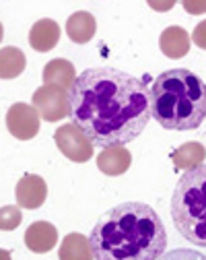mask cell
<instances>
[{"mask_svg": "<svg viewBox=\"0 0 206 260\" xmlns=\"http://www.w3.org/2000/svg\"><path fill=\"white\" fill-rule=\"evenodd\" d=\"M9 133L19 141H29L40 133V114L29 104H13L7 112Z\"/></svg>", "mask_w": 206, "mask_h": 260, "instance_id": "7", "label": "cell"}, {"mask_svg": "<svg viewBox=\"0 0 206 260\" xmlns=\"http://www.w3.org/2000/svg\"><path fill=\"white\" fill-rule=\"evenodd\" d=\"M95 260H155L165 254L167 232L147 203H122L106 211L89 236Z\"/></svg>", "mask_w": 206, "mask_h": 260, "instance_id": "2", "label": "cell"}, {"mask_svg": "<svg viewBox=\"0 0 206 260\" xmlns=\"http://www.w3.org/2000/svg\"><path fill=\"white\" fill-rule=\"evenodd\" d=\"M33 108L46 122H56L71 116V93L58 85H42L31 97Z\"/></svg>", "mask_w": 206, "mask_h": 260, "instance_id": "5", "label": "cell"}, {"mask_svg": "<svg viewBox=\"0 0 206 260\" xmlns=\"http://www.w3.org/2000/svg\"><path fill=\"white\" fill-rule=\"evenodd\" d=\"M184 9L192 15H202L206 13V3H196V0H186L184 3Z\"/></svg>", "mask_w": 206, "mask_h": 260, "instance_id": "20", "label": "cell"}, {"mask_svg": "<svg viewBox=\"0 0 206 260\" xmlns=\"http://www.w3.org/2000/svg\"><path fill=\"white\" fill-rule=\"evenodd\" d=\"M174 5H176V3H167V5H155V3H151L153 9H161V11H163V9H169V7H174Z\"/></svg>", "mask_w": 206, "mask_h": 260, "instance_id": "21", "label": "cell"}, {"mask_svg": "<svg viewBox=\"0 0 206 260\" xmlns=\"http://www.w3.org/2000/svg\"><path fill=\"white\" fill-rule=\"evenodd\" d=\"M15 197H17V203L21 209H40L48 197L46 180L36 174H25L17 182Z\"/></svg>", "mask_w": 206, "mask_h": 260, "instance_id": "8", "label": "cell"}, {"mask_svg": "<svg viewBox=\"0 0 206 260\" xmlns=\"http://www.w3.org/2000/svg\"><path fill=\"white\" fill-rule=\"evenodd\" d=\"M21 223V213L17 207H3L0 209V227L3 232H11Z\"/></svg>", "mask_w": 206, "mask_h": 260, "instance_id": "18", "label": "cell"}, {"mask_svg": "<svg viewBox=\"0 0 206 260\" xmlns=\"http://www.w3.org/2000/svg\"><path fill=\"white\" fill-rule=\"evenodd\" d=\"M151 106L165 130H196L206 118V83L188 69L165 71L153 81Z\"/></svg>", "mask_w": 206, "mask_h": 260, "instance_id": "3", "label": "cell"}, {"mask_svg": "<svg viewBox=\"0 0 206 260\" xmlns=\"http://www.w3.org/2000/svg\"><path fill=\"white\" fill-rule=\"evenodd\" d=\"M159 48L167 58H184L190 52V36L188 31L180 25H171L167 27L161 40H159Z\"/></svg>", "mask_w": 206, "mask_h": 260, "instance_id": "12", "label": "cell"}, {"mask_svg": "<svg viewBox=\"0 0 206 260\" xmlns=\"http://www.w3.org/2000/svg\"><path fill=\"white\" fill-rule=\"evenodd\" d=\"M192 42H194L198 48L206 50V21H202V23L196 25L194 34H192Z\"/></svg>", "mask_w": 206, "mask_h": 260, "instance_id": "19", "label": "cell"}, {"mask_svg": "<svg viewBox=\"0 0 206 260\" xmlns=\"http://www.w3.org/2000/svg\"><path fill=\"white\" fill-rule=\"evenodd\" d=\"M95 31H97V21L87 11H79L66 21V34L75 44H87L95 36Z\"/></svg>", "mask_w": 206, "mask_h": 260, "instance_id": "14", "label": "cell"}, {"mask_svg": "<svg viewBox=\"0 0 206 260\" xmlns=\"http://www.w3.org/2000/svg\"><path fill=\"white\" fill-rule=\"evenodd\" d=\"M56 244H58V230L48 221L31 223L29 230L25 232V246L36 254H46L54 250Z\"/></svg>", "mask_w": 206, "mask_h": 260, "instance_id": "9", "label": "cell"}, {"mask_svg": "<svg viewBox=\"0 0 206 260\" xmlns=\"http://www.w3.org/2000/svg\"><path fill=\"white\" fill-rule=\"evenodd\" d=\"M132 164V155L126 147H106L97 155V168L106 176H122Z\"/></svg>", "mask_w": 206, "mask_h": 260, "instance_id": "10", "label": "cell"}, {"mask_svg": "<svg viewBox=\"0 0 206 260\" xmlns=\"http://www.w3.org/2000/svg\"><path fill=\"white\" fill-rule=\"evenodd\" d=\"M54 141L64 157H68L75 164H85L93 157V141L83 133L77 124H64L56 130Z\"/></svg>", "mask_w": 206, "mask_h": 260, "instance_id": "6", "label": "cell"}, {"mask_svg": "<svg viewBox=\"0 0 206 260\" xmlns=\"http://www.w3.org/2000/svg\"><path fill=\"white\" fill-rule=\"evenodd\" d=\"M27 67V58L19 48L7 46L0 50V77L5 81L19 77Z\"/></svg>", "mask_w": 206, "mask_h": 260, "instance_id": "15", "label": "cell"}, {"mask_svg": "<svg viewBox=\"0 0 206 260\" xmlns=\"http://www.w3.org/2000/svg\"><path fill=\"white\" fill-rule=\"evenodd\" d=\"M171 159H174L178 170L188 172V170H194V168L202 166V161L206 159V149L200 143H186L171 155Z\"/></svg>", "mask_w": 206, "mask_h": 260, "instance_id": "16", "label": "cell"}, {"mask_svg": "<svg viewBox=\"0 0 206 260\" xmlns=\"http://www.w3.org/2000/svg\"><path fill=\"white\" fill-rule=\"evenodd\" d=\"M60 25L52 19H42L29 31V44L36 52H50L60 42Z\"/></svg>", "mask_w": 206, "mask_h": 260, "instance_id": "11", "label": "cell"}, {"mask_svg": "<svg viewBox=\"0 0 206 260\" xmlns=\"http://www.w3.org/2000/svg\"><path fill=\"white\" fill-rule=\"evenodd\" d=\"M60 258L62 260H68V258H93L89 238H85L81 234L66 236L62 246H60Z\"/></svg>", "mask_w": 206, "mask_h": 260, "instance_id": "17", "label": "cell"}, {"mask_svg": "<svg viewBox=\"0 0 206 260\" xmlns=\"http://www.w3.org/2000/svg\"><path fill=\"white\" fill-rule=\"evenodd\" d=\"M44 81H46V85H58L66 91H71L75 81H77L75 67L64 58L50 60L46 64V69H44Z\"/></svg>", "mask_w": 206, "mask_h": 260, "instance_id": "13", "label": "cell"}, {"mask_svg": "<svg viewBox=\"0 0 206 260\" xmlns=\"http://www.w3.org/2000/svg\"><path fill=\"white\" fill-rule=\"evenodd\" d=\"M153 118L145 81L110 67L81 73L71 89V120L95 147H124Z\"/></svg>", "mask_w": 206, "mask_h": 260, "instance_id": "1", "label": "cell"}, {"mask_svg": "<svg viewBox=\"0 0 206 260\" xmlns=\"http://www.w3.org/2000/svg\"><path fill=\"white\" fill-rule=\"evenodd\" d=\"M171 219L192 246L206 248V166L188 170L178 180L171 197Z\"/></svg>", "mask_w": 206, "mask_h": 260, "instance_id": "4", "label": "cell"}]
</instances>
